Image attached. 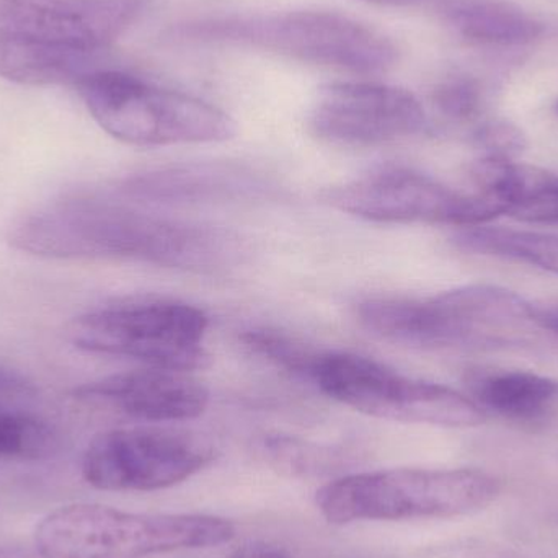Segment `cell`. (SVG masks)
Segmentation results:
<instances>
[{
	"mask_svg": "<svg viewBox=\"0 0 558 558\" xmlns=\"http://www.w3.org/2000/svg\"><path fill=\"white\" fill-rule=\"evenodd\" d=\"M20 252L54 260H136L190 271L226 270L244 257L238 234L177 221L100 196L54 199L10 229Z\"/></svg>",
	"mask_w": 558,
	"mask_h": 558,
	"instance_id": "cell-1",
	"label": "cell"
},
{
	"mask_svg": "<svg viewBox=\"0 0 558 558\" xmlns=\"http://www.w3.org/2000/svg\"><path fill=\"white\" fill-rule=\"evenodd\" d=\"M234 524L211 514L130 513L104 505H68L36 526L43 558H144L231 543Z\"/></svg>",
	"mask_w": 558,
	"mask_h": 558,
	"instance_id": "cell-2",
	"label": "cell"
},
{
	"mask_svg": "<svg viewBox=\"0 0 558 558\" xmlns=\"http://www.w3.org/2000/svg\"><path fill=\"white\" fill-rule=\"evenodd\" d=\"M500 482L475 469H387L328 482L315 505L330 524L425 520L478 513L494 504Z\"/></svg>",
	"mask_w": 558,
	"mask_h": 558,
	"instance_id": "cell-3",
	"label": "cell"
},
{
	"mask_svg": "<svg viewBox=\"0 0 558 558\" xmlns=\"http://www.w3.org/2000/svg\"><path fill=\"white\" fill-rule=\"evenodd\" d=\"M182 38L232 43L299 61L360 74L386 72L397 48L383 33L351 16L320 10L219 16L177 29Z\"/></svg>",
	"mask_w": 558,
	"mask_h": 558,
	"instance_id": "cell-4",
	"label": "cell"
},
{
	"mask_svg": "<svg viewBox=\"0 0 558 558\" xmlns=\"http://www.w3.org/2000/svg\"><path fill=\"white\" fill-rule=\"evenodd\" d=\"M98 126L133 146L222 143L238 133L221 108L157 87L136 75L97 69L75 84Z\"/></svg>",
	"mask_w": 558,
	"mask_h": 558,
	"instance_id": "cell-5",
	"label": "cell"
},
{
	"mask_svg": "<svg viewBox=\"0 0 558 558\" xmlns=\"http://www.w3.org/2000/svg\"><path fill=\"white\" fill-rule=\"evenodd\" d=\"M208 315L186 302H121L72 322L69 338L78 350L141 361L150 367L192 373L211 363L206 350Z\"/></svg>",
	"mask_w": 558,
	"mask_h": 558,
	"instance_id": "cell-6",
	"label": "cell"
},
{
	"mask_svg": "<svg viewBox=\"0 0 558 558\" xmlns=\"http://www.w3.org/2000/svg\"><path fill=\"white\" fill-rule=\"evenodd\" d=\"M308 380L335 402L374 418L445 428H474L485 422L484 410L469 397L360 354L318 353Z\"/></svg>",
	"mask_w": 558,
	"mask_h": 558,
	"instance_id": "cell-7",
	"label": "cell"
},
{
	"mask_svg": "<svg viewBox=\"0 0 558 558\" xmlns=\"http://www.w3.org/2000/svg\"><path fill=\"white\" fill-rule=\"evenodd\" d=\"M324 202L338 211L379 225H449L475 228L505 216L490 196L454 192L432 177L384 169L333 186Z\"/></svg>",
	"mask_w": 558,
	"mask_h": 558,
	"instance_id": "cell-8",
	"label": "cell"
},
{
	"mask_svg": "<svg viewBox=\"0 0 558 558\" xmlns=\"http://www.w3.org/2000/svg\"><path fill=\"white\" fill-rule=\"evenodd\" d=\"M215 448L205 436L170 428H120L88 442L82 475L97 490L156 492L206 468Z\"/></svg>",
	"mask_w": 558,
	"mask_h": 558,
	"instance_id": "cell-9",
	"label": "cell"
},
{
	"mask_svg": "<svg viewBox=\"0 0 558 558\" xmlns=\"http://www.w3.org/2000/svg\"><path fill=\"white\" fill-rule=\"evenodd\" d=\"M425 108L405 88L338 82L322 88L311 114L315 136L338 146L369 147L422 133Z\"/></svg>",
	"mask_w": 558,
	"mask_h": 558,
	"instance_id": "cell-10",
	"label": "cell"
},
{
	"mask_svg": "<svg viewBox=\"0 0 558 558\" xmlns=\"http://www.w3.org/2000/svg\"><path fill=\"white\" fill-rule=\"evenodd\" d=\"M146 0H0V32L101 51L143 13Z\"/></svg>",
	"mask_w": 558,
	"mask_h": 558,
	"instance_id": "cell-11",
	"label": "cell"
},
{
	"mask_svg": "<svg viewBox=\"0 0 558 558\" xmlns=\"http://www.w3.org/2000/svg\"><path fill=\"white\" fill-rule=\"evenodd\" d=\"M82 402L111 407L131 418L170 423L198 418L209 403V390L183 371H128L74 390Z\"/></svg>",
	"mask_w": 558,
	"mask_h": 558,
	"instance_id": "cell-12",
	"label": "cell"
},
{
	"mask_svg": "<svg viewBox=\"0 0 558 558\" xmlns=\"http://www.w3.org/2000/svg\"><path fill=\"white\" fill-rule=\"evenodd\" d=\"M477 192L497 199L505 216L531 225H558V175L539 167L482 157L471 167Z\"/></svg>",
	"mask_w": 558,
	"mask_h": 558,
	"instance_id": "cell-13",
	"label": "cell"
},
{
	"mask_svg": "<svg viewBox=\"0 0 558 558\" xmlns=\"http://www.w3.org/2000/svg\"><path fill=\"white\" fill-rule=\"evenodd\" d=\"M254 173L232 163H189L134 177L124 183L131 198L156 202H208L232 199L258 192Z\"/></svg>",
	"mask_w": 558,
	"mask_h": 558,
	"instance_id": "cell-14",
	"label": "cell"
},
{
	"mask_svg": "<svg viewBox=\"0 0 558 558\" xmlns=\"http://www.w3.org/2000/svg\"><path fill=\"white\" fill-rule=\"evenodd\" d=\"M97 54L0 32V77L16 84H77L100 69Z\"/></svg>",
	"mask_w": 558,
	"mask_h": 558,
	"instance_id": "cell-15",
	"label": "cell"
},
{
	"mask_svg": "<svg viewBox=\"0 0 558 558\" xmlns=\"http://www.w3.org/2000/svg\"><path fill=\"white\" fill-rule=\"evenodd\" d=\"M474 402L510 420H537L558 400V383L524 371H477L468 379Z\"/></svg>",
	"mask_w": 558,
	"mask_h": 558,
	"instance_id": "cell-16",
	"label": "cell"
},
{
	"mask_svg": "<svg viewBox=\"0 0 558 558\" xmlns=\"http://www.w3.org/2000/svg\"><path fill=\"white\" fill-rule=\"evenodd\" d=\"M446 16L454 32L474 45L518 48L544 32L539 20L505 0H462L449 7Z\"/></svg>",
	"mask_w": 558,
	"mask_h": 558,
	"instance_id": "cell-17",
	"label": "cell"
},
{
	"mask_svg": "<svg viewBox=\"0 0 558 558\" xmlns=\"http://www.w3.org/2000/svg\"><path fill=\"white\" fill-rule=\"evenodd\" d=\"M452 241L459 251L520 262L558 277V235L475 226L462 229Z\"/></svg>",
	"mask_w": 558,
	"mask_h": 558,
	"instance_id": "cell-18",
	"label": "cell"
},
{
	"mask_svg": "<svg viewBox=\"0 0 558 558\" xmlns=\"http://www.w3.org/2000/svg\"><path fill=\"white\" fill-rule=\"evenodd\" d=\"M245 348L252 351L255 356L268 361L279 369L292 374V376L307 379L311 377L312 366L318 351L305 347L301 341H295L289 335L281 333L271 328H252L241 337Z\"/></svg>",
	"mask_w": 558,
	"mask_h": 558,
	"instance_id": "cell-19",
	"label": "cell"
},
{
	"mask_svg": "<svg viewBox=\"0 0 558 558\" xmlns=\"http://www.w3.org/2000/svg\"><path fill=\"white\" fill-rule=\"evenodd\" d=\"M433 107L452 123L475 120L484 105L481 82L471 75H451L436 85L432 95Z\"/></svg>",
	"mask_w": 558,
	"mask_h": 558,
	"instance_id": "cell-20",
	"label": "cell"
},
{
	"mask_svg": "<svg viewBox=\"0 0 558 558\" xmlns=\"http://www.w3.org/2000/svg\"><path fill=\"white\" fill-rule=\"evenodd\" d=\"M478 149L487 157L514 160L524 153L527 140L517 124L507 120L487 121L474 134Z\"/></svg>",
	"mask_w": 558,
	"mask_h": 558,
	"instance_id": "cell-21",
	"label": "cell"
},
{
	"mask_svg": "<svg viewBox=\"0 0 558 558\" xmlns=\"http://www.w3.org/2000/svg\"><path fill=\"white\" fill-rule=\"evenodd\" d=\"M38 389L25 376L0 367V412L32 409Z\"/></svg>",
	"mask_w": 558,
	"mask_h": 558,
	"instance_id": "cell-22",
	"label": "cell"
},
{
	"mask_svg": "<svg viewBox=\"0 0 558 558\" xmlns=\"http://www.w3.org/2000/svg\"><path fill=\"white\" fill-rule=\"evenodd\" d=\"M228 558H295L282 547L268 543H245L235 547Z\"/></svg>",
	"mask_w": 558,
	"mask_h": 558,
	"instance_id": "cell-23",
	"label": "cell"
},
{
	"mask_svg": "<svg viewBox=\"0 0 558 558\" xmlns=\"http://www.w3.org/2000/svg\"><path fill=\"white\" fill-rule=\"evenodd\" d=\"M533 322H537L541 327L558 333V305L550 308H536Z\"/></svg>",
	"mask_w": 558,
	"mask_h": 558,
	"instance_id": "cell-24",
	"label": "cell"
},
{
	"mask_svg": "<svg viewBox=\"0 0 558 558\" xmlns=\"http://www.w3.org/2000/svg\"><path fill=\"white\" fill-rule=\"evenodd\" d=\"M0 558H33L28 554L22 553L19 549H7V547H0Z\"/></svg>",
	"mask_w": 558,
	"mask_h": 558,
	"instance_id": "cell-25",
	"label": "cell"
},
{
	"mask_svg": "<svg viewBox=\"0 0 558 558\" xmlns=\"http://www.w3.org/2000/svg\"><path fill=\"white\" fill-rule=\"evenodd\" d=\"M366 2L384 3V5H409V3L422 2V0H366Z\"/></svg>",
	"mask_w": 558,
	"mask_h": 558,
	"instance_id": "cell-26",
	"label": "cell"
},
{
	"mask_svg": "<svg viewBox=\"0 0 558 558\" xmlns=\"http://www.w3.org/2000/svg\"><path fill=\"white\" fill-rule=\"evenodd\" d=\"M557 110H558V105H557Z\"/></svg>",
	"mask_w": 558,
	"mask_h": 558,
	"instance_id": "cell-27",
	"label": "cell"
}]
</instances>
